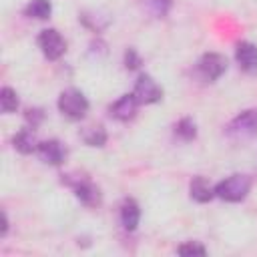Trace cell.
<instances>
[{
    "label": "cell",
    "mask_w": 257,
    "mask_h": 257,
    "mask_svg": "<svg viewBox=\"0 0 257 257\" xmlns=\"http://www.w3.org/2000/svg\"><path fill=\"white\" fill-rule=\"evenodd\" d=\"M227 133H229V137H233L237 141L255 139L257 137V112L255 110H243L241 114H237L229 122Z\"/></svg>",
    "instance_id": "cell-3"
},
{
    "label": "cell",
    "mask_w": 257,
    "mask_h": 257,
    "mask_svg": "<svg viewBox=\"0 0 257 257\" xmlns=\"http://www.w3.org/2000/svg\"><path fill=\"white\" fill-rule=\"evenodd\" d=\"M141 56H139V52L135 50V48H128L126 52H124V66L128 68V70H137L139 66H141Z\"/></svg>",
    "instance_id": "cell-20"
},
{
    "label": "cell",
    "mask_w": 257,
    "mask_h": 257,
    "mask_svg": "<svg viewBox=\"0 0 257 257\" xmlns=\"http://www.w3.org/2000/svg\"><path fill=\"white\" fill-rule=\"evenodd\" d=\"M205 253H207V249L201 243H195V241L183 243L179 247V255H205Z\"/></svg>",
    "instance_id": "cell-19"
},
{
    "label": "cell",
    "mask_w": 257,
    "mask_h": 257,
    "mask_svg": "<svg viewBox=\"0 0 257 257\" xmlns=\"http://www.w3.org/2000/svg\"><path fill=\"white\" fill-rule=\"evenodd\" d=\"M6 231H8V217H6V213L2 211V231H0V235L4 237V235H6Z\"/></svg>",
    "instance_id": "cell-22"
},
{
    "label": "cell",
    "mask_w": 257,
    "mask_h": 257,
    "mask_svg": "<svg viewBox=\"0 0 257 257\" xmlns=\"http://www.w3.org/2000/svg\"><path fill=\"white\" fill-rule=\"evenodd\" d=\"M225 70H227V58L219 52H207L197 62V72L201 74L203 80H209V82L221 78Z\"/></svg>",
    "instance_id": "cell-4"
},
{
    "label": "cell",
    "mask_w": 257,
    "mask_h": 257,
    "mask_svg": "<svg viewBox=\"0 0 257 257\" xmlns=\"http://www.w3.org/2000/svg\"><path fill=\"white\" fill-rule=\"evenodd\" d=\"M0 106H2V112H14L18 108V94L14 88L4 86L0 90Z\"/></svg>",
    "instance_id": "cell-18"
},
{
    "label": "cell",
    "mask_w": 257,
    "mask_h": 257,
    "mask_svg": "<svg viewBox=\"0 0 257 257\" xmlns=\"http://www.w3.org/2000/svg\"><path fill=\"white\" fill-rule=\"evenodd\" d=\"M38 155L48 165H62L66 159V149L60 141L50 139V141H42L38 145Z\"/></svg>",
    "instance_id": "cell-9"
},
{
    "label": "cell",
    "mask_w": 257,
    "mask_h": 257,
    "mask_svg": "<svg viewBox=\"0 0 257 257\" xmlns=\"http://www.w3.org/2000/svg\"><path fill=\"white\" fill-rule=\"evenodd\" d=\"M189 193L191 199H195L197 203H207L215 197V187H211V183L205 177H195L189 185Z\"/></svg>",
    "instance_id": "cell-13"
},
{
    "label": "cell",
    "mask_w": 257,
    "mask_h": 257,
    "mask_svg": "<svg viewBox=\"0 0 257 257\" xmlns=\"http://www.w3.org/2000/svg\"><path fill=\"white\" fill-rule=\"evenodd\" d=\"M58 110L70 120H80L88 112V100L78 88H66L58 96Z\"/></svg>",
    "instance_id": "cell-2"
},
{
    "label": "cell",
    "mask_w": 257,
    "mask_h": 257,
    "mask_svg": "<svg viewBox=\"0 0 257 257\" xmlns=\"http://www.w3.org/2000/svg\"><path fill=\"white\" fill-rule=\"evenodd\" d=\"M175 135L181 139V141H193L197 137V126H195V120L185 116L181 118L177 124H175Z\"/></svg>",
    "instance_id": "cell-16"
},
{
    "label": "cell",
    "mask_w": 257,
    "mask_h": 257,
    "mask_svg": "<svg viewBox=\"0 0 257 257\" xmlns=\"http://www.w3.org/2000/svg\"><path fill=\"white\" fill-rule=\"evenodd\" d=\"M141 221V209L135 199H124L120 205V223L126 231H135Z\"/></svg>",
    "instance_id": "cell-12"
},
{
    "label": "cell",
    "mask_w": 257,
    "mask_h": 257,
    "mask_svg": "<svg viewBox=\"0 0 257 257\" xmlns=\"http://www.w3.org/2000/svg\"><path fill=\"white\" fill-rule=\"evenodd\" d=\"M68 183L74 187V195H76V199H78L82 205H86V207H96V205H100V191H98V187H96L92 181H88V179H84V177H78V179L68 181Z\"/></svg>",
    "instance_id": "cell-7"
},
{
    "label": "cell",
    "mask_w": 257,
    "mask_h": 257,
    "mask_svg": "<svg viewBox=\"0 0 257 257\" xmlns=\"http://www.w3.org/2000/svg\"><path fill=\"white\" fill-rule=\"evenodd\" d=\"M12 143H14V149H16L18 153H22V155H30V153L38 151V145H40V143L36 141V135L32 133V126L20 128V131L14 135Z\"/></svg>",
    "instance_id": "cell-11"
},
{
    "label": "cell",
    "mask_w": 257,
    "mask_h": 257,
    "mask_svg": "<svg viewBox=\"0 0 257 257\" xmlns=\"http://www.w3.org/2000/svg\"><path fill=\"white\" fill-rule=\"evenodd\" d=\"M137 106H139V100H137L135 94L131 92V94H122L118 100H114L108 110H110V116H112V118L126 122V120H131V118L135 116Z\"/></svg>",
    "instance_id": "cell-8"
},
{
    "label": "cell",
    "mask_w": 257,
    "mask_h": 257,
    "mask_svg": "<svg viewBox=\"0 0 257 257\" xmlns=\"http://www.w3.org/2000/svg\"><path fill=\"white\" fill-rule=\"evenodd\" d=\"M133 94L139 100V104H153L163 98V88L157 84V80L151 74H141L135 82Z\"/></svg>",
    "instance_id": "cell-6"
},
{
    "label": "cell",
    "mask_w": 257,
    "mask_h": 257,
    "mask_svg": "<svg viewBox=\"0 0 257 257\" xmlns=\"http://www.w3.org/2000/svg\"><path fill=\"white\" fill-rule=\"evenodd\" d=\"M38 46L48 60H58L66 52V42L56 28H46L38 34Z\"/></svg>",
    "instance_id": "cell-5"
},
{
    "label": "cell",
    "mask_w": 257,
    "mask_h": 257,
    "mask_svg": "<svg viewBox=\"0 0 257 257\" xmlns=\"http://www.w3.org/2000/svg\"><path fill=\"white\" fill-rule=\"evenodd\" d=\"M251 191V179L247 175H231L227 179H223L221 183H217L215 187V195L223 201H229V203H239L247 197V193Z\"/></svg>",
    "instance_id": "cell-1"
},
{
    "label": "cell",
    "mask_w": 257,
    "mask_h": 257,
    "mask_svg": "<svg viewBox=\"0 0 257 257\" xmlns=\"http://www.w3.org/2000/svg\"><path fill=\"white\" fill-rule=\"evenodd\" d=\"M42 118H44V112H42L40 108H28V110H26V120L32 124V128L38 126V124L42 122Z\"/></svg>",
    "instance_id": "cell-21"
},
{
    "label": "cell",
    "mask_w": 257,
    "mask_h": 257,
    "mask_svg": "<svg viewBox=\"0 0 257 257\" xmlns=\"http://www.w3.org/2000/svg\"><path fill=\"white\" fill-rule=\"evenodd\" d=\"M235 58L245 72L249 74L257 72V46L253 42H247V40L239 42L235 48Z\"/></svg>",
    "instance_id": "cell-10"
},
{
    "label": "cell",
    "mask_w": 257,
    "mask_h": 257,
    "mask_svg": "<svg viewBox=\"0 0 257 257\" xmlns=\"http://www.w3.org/2000/svg\"><path fill=\"white\" fill-rule=\"evenodd\" d=\"M145 8L149 14H153L155 18H165L173 6V0H143Z\"/></svg>",
    "instance_id": "cell-17"
},
{
    "label": "cell",
    "mask_w": 257,
    "mask_h": 257,
    "mask_svg": "<svg viewBox=\"0 0 257 257\" xmlns=\"http://www.w3.org/2000/svg\"><path fill=\"white\" fill-rule=\"evenodd\" d=\"M24 14L36 20H46L52 14V2L50 0H30L24 8Z\"/></svg>",
    "instance_id": "cell-14"
},
{
    "label": "cell",
    "mask_w": 257,
    "mask_h": 257,
    "mask_svg": "<svg viewBox=\"0 0 257 257\" xmlns=\"http://www.w3.org/2000/svg\"><path fill=\"white\" fill-rule=\"evenodd\" d=\"M82 141L88 147H102L106 143V131L102 126H86L82 131Z\"/></svg>",
    "instance_id": "cell-15"
}]
</instances>
